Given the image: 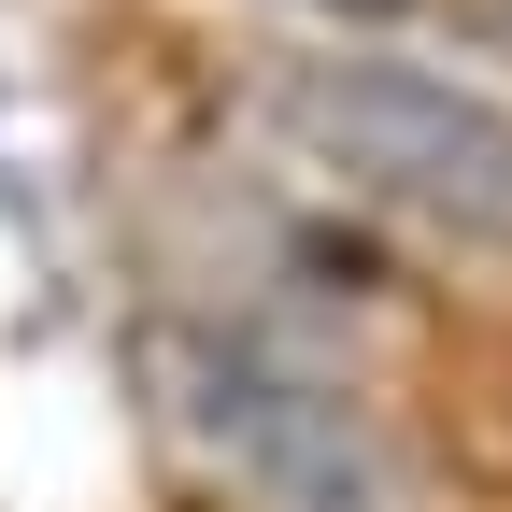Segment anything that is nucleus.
<instances>
[{
    "label": "nucleus",
    "mask_w": 512,
    "mask_h": 512,
    "mask_svg": "<svg viewBox=\"0 0 512 512\" xmlns=\"http://www.w3.org/2000/svg\"><path fill=\"white\" fill-rule=\"evenodd\" d=\"M271 128L384 228L512 256V100L427 72V57H384V43H313L271 72Z\"/></svg>",
    "instance_id": "obj_1"
},
{
    "label": "nucleus",
    "mask_w": 512,
    "mask_h": 512,
    "mask_svg": "<svg viewBox=\"0 0 512 512\" xmlns=\"http://www.w3.org/2000/svg\"><path fill=\"white\" fill-rule=\"evenodd\" d=\"M185 399H200V427L228 441V456L256 470V484H299L313 512H370L384 484H370V441H356V413H328V399H313V384H285V370H200V384H185Z\"/></svg>",
    "instance_id": "obj_2"
},
{
    "label": "nucleus",
    "mask_w": 512,
    "mask_h": 512,
    "mask_svg": "<svg viewBox=\"0 0 512 512\" xmlns=\"http://www.w3.org/2000/svg\"><path fill=\"white\" fill-rule=\"evenodd\" d=\"M328 15H384V0H328Z\"/></svg>",
    "instance_id": "obj_3"
}]
</instances>
